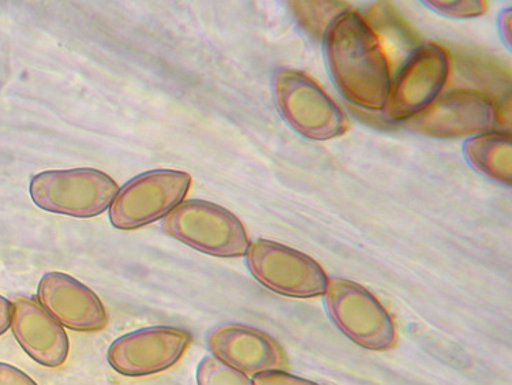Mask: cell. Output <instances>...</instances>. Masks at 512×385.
<instances>
[{"instance_id": "1", "label": "cell", "mask_w": 512, "mask_h": 385, "mask_svg": "<svg viewBox=\"0 0 512 385\" xmlns=\"http://www.w3.org/2000/svg\"><path fill=\"white\" fill-rule=\"evenodd\" d=\"M324 51L336 87L351 104L384 110L392 81L390 63L364 17L343 11L325 31Z\"/></svg>"}, {"instance_id": "2", "label": "cell", "mask_w": 512, "mask_h": 385, "mask_svg": "<svg viewBox=\"0 0 512 385\" xmlns=\"http://www.w3.org/2000/svg\"><path fill=\"white\" fill-rule=\"evenodd\" d=\"M324 298L332 323L355 345L376 353L390 351L398 345L394 319L361 284L330 278Z\"/></svg>"}, {"instance_id": "3", "label": "cell", "mask_w": 512, "mask_h": 385, "mask_svg": "<svg viewBox=\"0 0 512 385\" xmlns=\"http://www.w3.org/2000/svg\"><path fill=\"white\" fill-rule=\"evenodd\" d=\"M164 233L209 256H246L250 241L241 220L208 201H183L163 219Z\"/></svg>"}, {"instance_id": "4", "label": "cell", "mask_w": 512, "mask_h": 385, "mask_svg": "<svg viewBox=\"0 0 512 385\" xmlns=\"http://www.w3.org/2000/svg\"><path fill=\"white\" fill-rule=\"evenodd\" d=\"M117 182L95 168L44 171L31 181L33 203L44 211L89 219L111 207Z\"/></svg>"}, {"instance_id": "5", "label": "cell", "mask_w": 512, "mask_h": 385, "mask_svg": "<svg viewBox=\"0 0 512 385\" xmlns=\"http://www.w3.org/2000/svg\"><path fill=\"white\" fill-rule=\"evenodd\" d=\"M276 104L287 123L310 140L327 141L349 129L346 115L308 74L282 70L275 76Z\"/></svg>"}, {"instance_id": "6", "label": "cell", "mask_w": 512, "mask_h": 385, "mask_svg": "<svg viewBox=\"0 0 512 385\" xmlns=\"http://www.w3.org/2000/svg\"><path fill=\"white\" fill-rule=\"evenodd\" d=\"M192 177L175 170H153L138 175L118 190L110 207V222L118 230H137L166 218L183 203Z\"/></svg>"}, {"instance_id": "7", "label": "cell", "mask_w": 512, "mask_h": 385, "mask_svg": "<svg viewBox=\"0 0 512 385\" xmlns=\"http://www.w3.org/2000/svg\"><path fill=\"white\" fill-rule=\"evenodd\" d=\"M246 263L256 280L284 297H321L330 279L312 257L267 239H257L250 244Z\"/></svg>"}, {"instance_id": "8", "label": "cell", "mask_w": 512, "mask_h": 385, "mask_svg": "<svg viewBox=\"0 0 512 385\" xmlns=\"http://www.w3.org/2000/svg\"><path fill=\"white\" fill-rule=\"evenodd\" d=\"M450 76V58L442 46L418 47L391 81L384 111L391 121H407L435 102Z\"/></svg>"}, {"instance_id": "9", "label": "cell", "mask_w": 512, "mask_h": 385, "mask_svg": "<svg viewBox=\"0 0 512 385\" xmlns=\"http://www.w3.org/2000/svg\"><path fill=\"white\" fill-rule=\"evenodd\" d=\"M499 111L485 93L457 89L437 97L425 110L405 121L411 132L437 138H457L491 133Z\"/></svg>"}, {"instance_id": "10", "label": "cell", "mask_w": 512, "mask_h": 385, "mask_svg": "<svg viewBox=\"0 0 512 385\" xmlns=\"http://www.w3.org/2000/svg\"><path fill=\"white\" fill-rule=\"evenodd\" d=\"M192 340V334L181 328H142L114 340L107 351V361L122 376L156 375L178 364Z\"/></svg>"}, {"instance_id": "11", "label": "cell", "mask_w": 512, "mask_h": 385, "mask_svg": "<svg viewBox=\"0 0 512 385\" xmlns=\"http://www.w3.org/2000/svg\"><path fill=\"white\" fill-rule=\"evenodd\" d=\"M213 357L248 376L287 370L289 358L278 340L244 324H222L207 335Z\"/></svg>"}, {"instance_id": "12", "label": "cell", "mask_w": 512, "mask_h": 385, "mask_svg": "<svg viewBox=\"0 0 512 385\" xmlns=\"http://www.w3.org/2000/svg\"><path fill=\"white\" fill-rule=\"evenodd\" d=\"M40 305L62 327L77 332H97L107 327L108 315L95 291L77 279L50 272L39 283Z\"/></svg>"}, {"instance_id": "13", "label": "cell", "mask_w": 512, "mask_h": 385, "mask_svg": "<svg viewBox=\"0 0 512 385\" xmlns=\"http://www.w3.org/2000/svg\"><path fill=\"white\" fill-rule=\"evenodd\" d=\"M11 305L10 328L25 353L47 368L65 364L70 345L62 325L35 299L20 295Z\"/></svg>"}, {"instance_id": "14", "label": "cell", "mask_w": 512, "mask_h": 385, "mask_svg": "<svg viewBox=\"0 0 512 385\" xmlns=\"http://www.w3.org/2000/svg\"><path fill=\"white\" fill-rule=\"evenodd\" d=\"M510 133H485L467 141L466 158L477 171L504 185L512 181Z\"/></svg>"}, {"instance_id": "15", "label": "cell", "mask_w": 512, "mask_h": 385, "mask_svg": "<svg viewBox=\"0 0 512 385\" xmlns=\"http://www.w3.org/2000/svg\"><path fill=\"white\" fill-rule=\"evenodd\" d=\"M291 6L302 26L315 36L327 31L331 22L347 10L338 2H291Z\"/></svg>"}, {"instance_id": "16", "label": "cell", "mask_w": 512, "mask_h": 385, "mask_svg": "<svg viewBox=\"0 0 512 385\" xmlns=\"http://www.w3.org/2000/svg\"><path fill=\"white\" fill-rule=\"evenodd\" d=\"M196 379L197 385H253L248 375L231 368L213 355H207L200 361Z\"/></svg>"}, {"instance_id": "17", "label": "cell", "mask_w": 512, "mask_h": 385, "mask_svg": "<svg viewBox=\"0 0 512 385\" xmlns=\"http://www.w3.org/2000/svg\"><path fill=\"white\" fill-rule=\"evenodd\" d=\"M437 13L450 18H474L480 17L488 10L487 2L481 0H463V2H426Z\"/></svg>"}, {"instance_id": "18", "label": "cell", "mask_w": 512, "mask_h": 385, "mask_svg": "<svg viewBox=\"0 0 512 385\" xmlns=\"http://www.w3.org/2000/svg\"><path fill=\"white\" fill-rule=\"evenodd\" d=\"M253 385H321L301 377L290 375L286 370L276 372H265L253 376Z\"/></svg>"}, {"instance_id": "19", "label": "cell", "mask_w": 512, "mask_h": 385, "mask_svg": "<svg viewBox=\"0 0 512 385\" xmlns=\"http://www.w3.org/2000/svg\"><path fill=\"white\" fill-rule=\"evenodd\" d=\"M0 385H39L16 366L0 362Z\"/></svg>"}, {"instance_id": "20", "label": "cell", "mask_w": 512, "mask_h": 385, "mask_svg": "<svg viewBox=\"0 0 512 385\" xmlns=\"http://www.w3.org/2000/svg\"><path fill=\"white\" fill-rule=\"evenodd\" d=\"M11 315H13V305L9 299L0 295V336L5 335L11 325Z\"/></svg>"}]
</instances>
